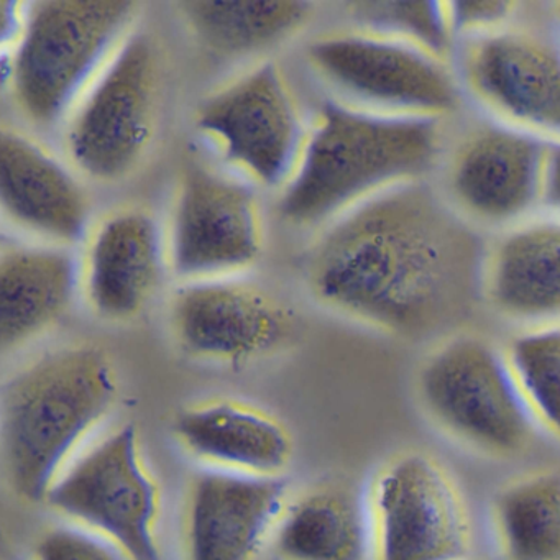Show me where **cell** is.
Here are the masks:
<instances>
[{"mask_svg":"<svg viewBox=\"0 0 560 560\" xmlns=\"http://www.w3.org/2000/svg\"><path fill=\"white\" fill-rule=\"evenodd\" d=\"M172 324L188 355L228 365L273 352L290 330L288 314L270 294L232 277L179 288L173 296Z\"/></svg>","mask_w":560,"mask_h":560,"instance_id":"cell-14","label":"cell"},{"mask_svg":"<svg viewBox=\"0 0 560 560\" xmlns=\"http://www.w3.org/2000/svg\"><path fill=\"white\" fill-rule=\"evenodd\" d=\"M353 15L369 34L405 42L447 61L455 31L448 2L370 0L353 4Z\"/></svg>","mask_w":560,"mask_h":560,"instance_id":"cell-25","label":"cell"},{"mask_svg":"<svg viewBox=\"0 0 560 560\" xmlns=\"http://www.w3.org/2000/svg\"><path fill=\"white\" fill-rule=\"evenodd\" d=\"M196 127L229 165L268 188L290 183L307 139L296 101L273 63L205 101Z\"/></svg>","mask_w":560,"mask_h":560,"instance_id":"cell-11","label":"cell"},{"mask_svg":"<svg viewBox=\"0 0 560 560\" xmlns=\"http://www.w3.org/2000/svg\"><path fill=\"white\" fill-rule=\"evenodd\" d=\"M501 546L510 560H560V475L511 485L497 501Z\"/></svg>","mask_w":560,"mask_h":560,"instance_id":"cell-23","label":"cell"},{"mask_svg":"<svg viewBox=\"0 0 560 560\" xmlns=\"http://www.w3.org/2000/svg\"><path fill=\"white\" fill-rule=\"evenodd\" d=\"M483 300L523 329L560 324V215L540 212L488 244Z\"/></svg>","mask_w":560,"mask_h":560,"instance_id":"cell-16","label":"cell"},{"mask_svg":"<svg viewBox=\"0 0 560 560\" xmlns=\"http://www.w3.org/2000/svg\"><path fill=\"white\" fill-rule=\"evenodd\" d=\"M163 264L162 235L149 214L113 215L88 252L84 281L91 306L104 319H132L159 290Z\"/></svg>","mask_w":560,"mask_h":560,"instance_id":"cell-19","label":"cell"},{"mask_svg":"<svg viewBox=\"0 0 560 560\" xmlns=\"http://www.w3.org/2000/svg\"><path fill=\"white\" fill-rule=\"evenodd\" d=\"M273 542L281 560H366V504L347 488H316L288 504Z\"/></svg>","mask_w":560,"mask_h":560,"instance_id":"cell-21","label":"cell"},{"mask_svg":"<svg viewBox=\"0 0 560 560\" xmlns=\"http://www.w3.org/2000/svg\"><path fill=\"white\" fill-rule=\"evenodd\" d=\"M288 504L290 491L281 477L201 471L186 503L188 560H257Z\"/></svg>","mask_w":560,"mask_h":560,"instance_id":"cell-15","label":"cell"},{"mask_svg":"<svg viewBox=\"0 0 560 560\" xmlns=\"http://www.w3.org/2000/svg\"><path fill=\"white\" fill-rule=\"evenodd\" d=\"M542 212L560 215V142L549 143L547 149Z\"/></svg>","mask_w":560,"mask_h":560,"instance_id":"cell-29","label":"cell"},{"mask_svg":"<svg viewBox=\"0 0 560 560\" xmlns=\"http://www.w3.org/2000/svg\"><path fill=\"white\" fill-rule=\"evenodd\" d=\"M44 503L74 526L103 537L129 560H163L162 487L133 424L88 445Z\"/></svg>","mask_w":560,"mask_h":560,"instance_id":"cell-5","label":"cell"},{"mask_svg":"<svg viewBox=\"0 0 560 560\" xmlns=\"http://www.w3.org/2000/svg\"><path fill=\"white\" fill-rule=\"evenodd\" d=\"M373 560H464L470 523L454 480L424 454L393 458L370 488Z\"/></svg>","mask_w":560,"mask_h":560,"instance_id":"cell-10","label":"cell"},{"mask_svg":"<svg viewBox=\"0 0 560 560\" xmlns=\"http://www.w3.org/2000/svg\"><path fill=\"white\" fill-rule=\"evenodd\" d=\"M549 142L488 119L460 140L447 172L451 205L475 228L503 232L542 212Z\"/></svg>","mask_w":560,"mask_h":560,"instance_id":"cell-12","label":"cell"},{"mask_svg":"<svg viewBox=\"0 0 560 560\" xmlns=\"http://www.w3.org/2000/svg\"><path fill=\"white\" fill-rule=\"evenodd\" d=\"M264 245L260 208L248 186L206 168L186 173L170 229L168 264L185 283L241 273Z\"/></svg>","mask_w":560,"mask_h":560,"instance_id":"cell-13","label":"cell"},{"mask_svg":"<svg viewBox=\"0 0 560 560\" xmlns=\"http://www.w3.org/2000/svg\"><path fill=\"white\" fill-rule=\"evenodd\" d=\"M419 393L432 418L468 444L517 454L533 441L534 421L503 349L478 336L439 347L419 375Z\"/></svg>","mask_w":560,"mask_h":560,"instance_id":"cell-6","label":"cell"},{"mask_svg":"<svg viewBox=\"0 0 560 560\" xmlns=\"http://www.w3.org/2000/svg\"><path fill=\"white\" fill-rule=\"evenodd\" d=\"M0 211L27 231L77 242L86 231V196L50 153L21 133L0 129Z\"/></svg>","mask_w":560,"mask_h":560,"instance_id":"cell-18","label":"cell"},{"mask_svg":"<svg viewBox=\"0 0 560 560\" xmlns=\"http://www.w3.org/2000/svg\"><path fill=\"white\" fill-rule=\"evenodd\" d=\"M488 244L447 199L402 183L340 214L311 252L307 284L329 310L425 336L485 307Z\"/></svg>","mask_w":560,"mask_h":560,"instance_id":"cell-1","label":"cell"},{"mask_svg":"<svg viewBox=\"0 0 560 560\" xmlns=\"http://www.w3.org/2000/svg\"><path fill=\"white\" fill-rule=\"evenodd\" d=\"M460 40L458 83L483 113L560 142V40L514 24Z\"/></svg>","mask_w":560,"mask_h":560,"instance_id":"cell-9","label":"cell"},{"mask_svg":"<svg viewBox=\"0 0 560 560\" xmlns=\"http://www.w3.org/2000/svg\"><path fill=\"white\" fill-rule=\"evenodd\" d=\"M186 452L214 470L281 477L293 458V435L281 419L235 398L196 402L173 422Z\"/></svg>","mask_w":560,"mask_h":560,"instance_id":"cell-17","label":"cell"},{"mask_svg":"<svg viewBox=\"0 0 560 560\" xmlns=\"http://www.w3.org/2000/svg\"><path fill=\"white\" fill-rule=\"evenodd\" d=\"M455 37L487 34L513 24L516 2H448Z\"/></svg>","mask_w":560,"mask_h":560,"instance_id":"cell-27","label":"cell"},{"mask_svg":"<svg viewBox=\"0 0 560 560\" xmlns=\"http://www.w3.org/2000/svg\"><path fill=\"white\" fill-rule=\"evenodd\" d=\"M553 9H556V12L553 14L557 15V19L560 21V2H557V4H553Z\"/></svg>","mask_w":560,"mask_h":560,"instance_id":"cell-30","label":"cell"},{"mask_svg":"<svg viewBox=\"0 0 560 560\" xmlns=\"http://www.w3.org/2000/svg\"><path fill=\"white\" fill-rule=\"evenodd\" d=\"M179 11L202 47L219 57L257 54L280 44L310 15L301 0H186Z\"/></svg>","mask_w":560,"mask_h":560,"instance_id":"cell-22","label":"cell"},{"mask_svg":"<svg viewBox=\"0 0 560 560\" xmlns=\"http://www.w3.org/2000/svg\"><path fill=\"white\" fill-rule=\"evenodd\" d=\"M159 78L152 42L124 40L71 113L67 149L81 172L117 182L139 165L155 129Z\"/></svg>","mask_w":560,"mask_h":560,"instance_id":"cell-8","label":"cell"},{"mask_svg":"<svg viewBox=\"0 0 560 560\" xmlns=\"http://www.w3.org/2000/svg\"><path fill=\"white\" fill-rule=\"evenodd\" d=\"M34 560H129L117 547L83 527H51L38 537Z\"/></svg>","mask_w":560,"mask_h":560,"instance_id":"cell-26","label":"cell"},{"mask_svg":"<svg viewBox=\"0 0 560 560\" xmlns=\"http://www.w3.org/2000/svg\"><path fill=\"white\" fill-rule=\"evenodd\" d=\"M77 267L57 248L0 255V355L54 326L73 300Z\"/></svg>","mask_w":560,"mask_h":560,"instance_id":"cell-20","label":"cell"},{"mask_svg":"<svg viewBox=\"0 0 560 560\" xmlns=\"http://www.w3.org/2000/svg\"><path fill=\"white\" fill-rule=\"evenodd\" d=\"M503 352L534 421L560 441V324L521 329Z\"/></svg>","mask_w":560,"mask_h":560,"instance_id":"cell-24","label":"cell"},{"mask_svg":"<svg viewBox=\"0 0 560 560\" xmlns=\"http://www.w3.org/2000/svg\"><path fill=\"white\" fill-rule=\"evenodd\" d=\"M441 150V120L324 104L280 212L294 225H314L343 214L383 189L419 182L431 172Z\"/></svg>","mask_w":560,"mask_h":560,"instance_id":"cell-3","label":"cell"},{"mask_svg":"<svg viewBox=\"0 0 560 560\" xmlns=\"http://www.w3.org/2000/svg\"><path fill=\"white\" fill-rule=\"evenodd\" d=\"M117 392L113 362L90 346L47 353L5 383L0 457L24 500L44 503L113 411Z\"/></svg>","mask_w":560,"mask_h":560,"instance_id":"cell-2","label":"cell"},{"mask_svg":"<svg viewBox=\"0 0 560 560\" xmlns=\"http://www.w3.org/2000/svg\"><path fill=\"white\" fill-rule=\"evenodd\" d=\"M306 57L317 77L370 113L442 120L460 107V83L447 61L405 42L332 35L314 42Z\"/></svg>","mask_w":560,"mask_h":560,"instance_id":"cell-7","label":"cell"},{"mask_svg":"<svg viewBox=\"0 0 560 560\" xmlns=\"http://www.w3.org/2000/svg\"><path fill=\"white\" fill-rule=\"evenodd\" d=\"M130 0H45L25 14L12 55L15 100L40 126L73 113L136 18Z\"/></svg>","mask_w":560,"mask_h":560,"instance_id":"cell-4","label":"cell"},{"mask_svg":"<svg viewBox=\"0 0 560 560\" xmlns=\"http://www.w3.org/2000/svg\"><path fill=\"white\" fill-rule=\"evenodd\" d=\"M24 4L14 0H0V63L9 54L14 55L15 47L24 31Z\"/></svg>","mask_w":560,"mask_h":560,"instance_id":"cell-28","label":"cell"}]
</instances>
